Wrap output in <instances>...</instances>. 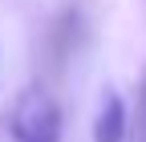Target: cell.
Masks as SVG:
<instances>
[{
  "mask_svg": "<svg viewBox=\"0 0 146 142\" xmlns=\"http://www.w3.org/2000/svg\"><path fill=\"white\" fill-rule=\"evenodd\" d=\"M8 130H12V142H61V106L41 85H33L16 98Z\"/></svg>",
  "mask_w": 146,
  "mask_h": 142,
  "instance_id": "cell-1",
  "label": "cell"
},
{
  "mask_svg": "<svg viewBox=\"0 0 146 142\" xmlns=\"http://www.w3.org/2000/svg\"><path fill=\"white\" fill-rule=\"evenodd\" d=\"M126 126H130V110L118 85H106L94 118V142H126Z\"/></svg>",
  "mask_w": 146,
  "mask_h": 142,
  "instance_id": "cell-2",
  "label": "cell"
},
{
  "mask_svg": "<svg viewBox=\"0 0 146 142\" xmlns=\"http://www.w3.org/2000/svg\"><path fill=\"white\" fill-rule=\"evenodd\" d=\"M142 110H146V85H142Z\"/></svg>",
  "mask_w": 146,
  "mask_h": 142,
  "instance_id": "cell-3",
  "label": "cell"
}]
</instances>
